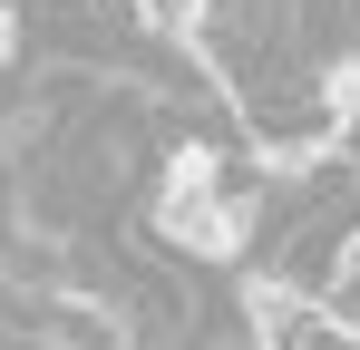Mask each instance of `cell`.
I'll return each instance as SVG.
<instances>
[{"label":"cell","instance_id":"obj_3","mask_svg":"<svg viewBox=\"0 0 360 350\" xmlns=\"http://www.w3.org/2000/svg\"><path fill=\"white\" fill-rule=\"evenodd\" d=\"M195 10H205V0H136V20H146V30H166V39L195 30Z\"/></svg>","mask_w":360,"mask_h":350},{"label":"cell","instance_id":"obj_1","mask_svg":"<svg viewBox=\"0 0 360 350\" xmlns=\"http://www.w3.org/2000/svg\"><path fill=\"white\" fill-rule=\"evenodd\" d=\"M234 311H243V341H263V350L321 341V292L292 283V273H253V283L234 292Z\"/></svg>","mask_w":360,"mask_h":350},{"label":"cell","instance_id":"obj_2","mask_svg":"<svg viewBox=\"0 0 360 350\" xmlns=\"http://www.w3.org/2000/svg\"><path fill=\"white\" fill-rule=\"evenodd\" d=\"M39 68V10L30 0H0V88Z\"/></svg>","mask_w":360,"mask_h":350}]
</instances>
